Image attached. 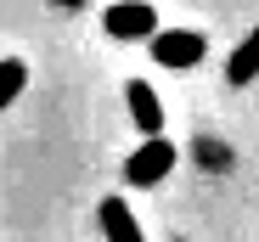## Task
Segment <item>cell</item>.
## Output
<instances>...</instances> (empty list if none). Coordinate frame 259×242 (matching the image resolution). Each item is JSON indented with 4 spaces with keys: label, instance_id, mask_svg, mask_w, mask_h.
Masks as SVG:
<instances>
[{
    "label": "cell",
    "instance_id": "1",
    "mask_svg": "<svg viewBox=\"0 0 259 242\" xmlns=\"http://www.w3.org/2000/svg\"><path fill=\"white\" fill-rule=\"evenodd\" d=\"M169 169H175V141H169V135H147L136 152H130V164H124V180L147 191V186L169 180Z\"/></svg>",
    "mask_w": 259,
    "mask_h": 242
},
{
    "label": "cell",
    "instance_id": "2",
    "mask_svg": "<svg viewBox=\"0 0 259 242\" xmlns=\"http://www.w3.org/2000/svg\"><path fill=\"white\" fill-rule=\"evenodd\" d=\"M147 45H152V62H163V68H197L203 51H208V39L192 34V28H152Z\"/></svg>",
    "mask_w": 259,
    "mask_h": 242
},
{
    "label": "cell",
    "instance_id": "3",
    "mask_svg": "<svg viewBox=\"0 0 259 242\" xmlns=\"http://www.w3.org/2000/svg\"><path fill=\"white\" fill-rule=\"evenodd\" d=\"M102 28H107V39H152L158 12H152V0H113Z\"/></svg>",
    "mask_w": 259,
    "mask_h": 242
},
{
    "label": "cell",
    "instance_id": "4",
    "mask_svg": "<svg viewBox=\"0 0 259 242\" xmlns=\"http://www.w3.org/2000/svg\"><path fill=\"white\" fill-rule=\"evenodd\" d=\"M124 102H130V118H136L141 135H163V102L152 96V85L130 79V85H124Z\"/></svg>",
    "mask_w": 259,
    "mask_h": 242
},
{
    "label": "cell",
    "instance_id": "5",
    "mask_svg": "<svg viewBox=\"0 0 259 242\" xmlns=\"http://www.w3.org/2000/svg\"><path fill=\"white\" fill-rule=\"evenodd\" d=\"M96 220H102L107 242H147V236H141V225H136V214H130V203H124V197H107Z\"/></svg>",
    "mask_w": 259,
    "mask_h": 242
},
{
    "label": "cell",
    "instance_id": "6",
    "mask_svg": "<svg viewBox=\"0 0 259 242\" xmlns=\"http://www.w3.org/2000/svg\"><path fill=\"white\" fill-rule=\"evenodd\" d=\"M226 79H231V85H253V79H259V28L242 39V45L231 51V62H226Z\"/></svg>",
    "mask_w": 259,
    "mask_h": 242
},
{
    "label": "cell",
    "instance_id": "7",
    "mask_svg": "<svg viewBox=\"0 0 259 242\" xmlns=\"http://www.w3.org/2000/svg\"><path fill=\"white\" fill-rule=\"evenodd\" d=\"M23 85H28V68H23L17 57H6V62H0V113L17 102V90H23Z\"/></svg>",
    "mask_w": 259,
    "mask_h": 242
},
{
    "label": "cell",
    "instance_id": "8",
    "mask_svg": "<svg viewBox=\"0 0 259 242\" xmlns=\"http://www.w3.org/2000/svg\"><path fill=\"white\" fill-rule=\"evenodd\" d=\"M51 6H62V12H79V6H84V0H51Z\"/></svg>",
    "mask_w": 259,
    "mask_h": 242
}]
</instances>
